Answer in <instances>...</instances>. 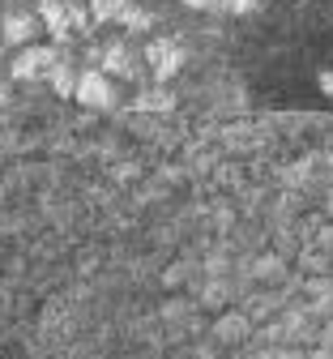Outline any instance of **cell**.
I'll return each instance as SVG.
<instances>
[{
  "mask_svg": "<svg viewBox=\"0 0 333 359\" xmlns=\"http://www.w3.org/2000/svg\"><path fill=\"white\" fill-rule=\"evenodd\" d=\"M94 22H120V13L128 9V0H86Z\"/></svg>",
  "mask_w": 333,
  "mask_h": 359,
  "instance_id": "cell-9",
  "label": "cell"
},
{
  "mask_svg": "<svg viewBox=\"0 0 333 359\" xmlns=\"http://www.w3.org/2000/svg\"><path fill=\"white\" fill-rule=\"evenodd\" d=\"M218 9L231 13V18H248V13L261 9V0H218Z\"/></svg>",
  "mask_w": 333,
  "mask_h": 359,
  "instance_id": "cell-10",
  "label": "cell"
},
{
  "mask_svg": "<svg viewBox=\"0 0 333 359\" xmlns=\"http://www.w3.org/2000/svg\"><path fill=\"white\" fill-rule=\"evenodd\" d=\"M184 9H197V13H210V9H218V0H179Z\"/></svg>",
  "mask_w": 333,
  "mask_h": 359,
  "instance_id": "cell-12",
  "label": "cell"
},
{
  "mask_svg": "<svg viewBox=\"0 0 333 359\" xmlns=\"http://www.w3.org/2000/svg\"><path fill=\"white\" fill-rule=\"evenodd\" d=\"M132 111H146V116H167V111H175V95H171V86H146V90H137L132 95V103H128Z\"/></svg>",
  "mask_w": 333,
  "mask_h": 359,
  "instance_id": "cell-6",
  "label": "cell"
},
{
  "mask_svg": "<svg viewBox=\"0 0 333 359\" xmlns=\"http://www.w3.org/2000/svg\"><path fill=\"white\" fill-rule=\"evenodd\" d=\"M77 73H81L77 65H69V60H60V65H56V73H52V77H47V86H52V90H56V95H60V99H73V90H77Z\"/></svg>",
  "mask_w": 333,
  "mask_h": 359,
  "instance_id": "cell-8",
  "label": "cell"
},
{
  "mask_svg": "<svg viewBox=\"0 0 333 359\" xmlns=\"http://www.w3.org/2000/svg\"><path fill=\"white\" fill-rule=\"evenodd\" d=\"M73 103L90 107V111H111L120 103L116 95V81L103 73V69H81L77 73V90H73Z\"/></svg>",
  "mask_w": 333,
  "mask_h": 359,
  "instance_id": "cell-3",
  "label": "cell"
},
{
  "mask_svg": "<svg viewBox=\"0 0 333 359\" xmlns=\"http://www.w3.org/2000/svg\"><path fill=\"white\" fill-rule=\"evenodd\" d=\"M154 9L146 5V0H128V9L120 13V22L116 26H124V34H150L154 30Z\"/></svg>",
  "mask_w": 333,
  "mask_h": 359,
  "instance_id": "cell-7",
  "label": "cell"
},
{
  "mask_svg": "<svg viewBox=\"0 0 333 359\" xmlns=\"http://www.w3.org/2000/svg\"><path fill=\"white\" fill-rule=\"evenodd\" d=\"M60 60L64 56H60L56 43H30V48H18L9 73H13V81H47V77L56 73Z\"/></svg>",
  "mask_w": 333,
  "mask_h": 359,
  "instance_id": "cell-2",
  "label": "cell"
},
{
  "mask_svg": "<svg viewBox=\"0 0 333 359\" xmlns=\"http://www.w3.org/2000/svg\"><path fill=\"white\" fill-rule=\"evenodd\" d=\"M39 5H64V0H39Z\"/></svg>",
  "mask_w": 333,
  "mask_h": 359,
  "instance_id": "cell-13",
  "label": "cell"
},
{
  "mask_svg": "<svg viewBox=\"0 0 333 359\" xmlns=\"http://www.w3.org/2000/svg\"><path fill=\"white\" fill-rule=\"evenodd\" d=\"M0 34H5L9 48H30V43H39V34H43V22H39V13L13 9V13H5V22H0Z\"/></svg>",
  "mask_w": 333,
  "mask_h": 359,
  "instance_id": "cell-5",
  "label": "cell"
},
{
  "mask_svg": "<svg viewBox=\"0 0 333 359\" xmlns=\"http://www.w3.org/2000/svg\"><path fill=\"white\" fill-rule=\"evenodd\" d=\"M141 60H146V69L154 73V81H158V86H167V81L184 69L188 48H184L175 34H154V39L146 43V52H141Z\"/></svg>",
  "mask_w": 333,
  "mask_h": 359,
  "instance_id": "cell-1",
  "label": "cell"
},
{
  "mask_svg": "<svg viewBox=\"0 0 333 359\" xmlns=\"http://www.w3.org/2000/svg\"><path fill=\"white\" fill-rule=\"evenodd\" d=\"M94 69H103L111 81H132L141 73V56L128 48L124 39H111V43L99 48V65H94Z\"/></svg>",
  "mask_w": 333,
  "mask_h": 359,
  "instance_id": "cell-4",
  "label": "cell"
},
{
  "mask_svg": "<svg viewBox=\"0 0 333 359\" xmlns=\"http://www.w3.org/2000/svg\"><path fill=\"white\" fill-rule=\"evenodd\" d=\"M316 90H320L325 99H333V69H320L316 73Z\"/></svg>",
  "mask_w": 333,
  "mask_h": 359,
  "instance_id": "cell-11",
  "label": "cell"
}]
</instances>
